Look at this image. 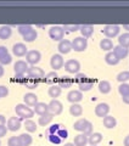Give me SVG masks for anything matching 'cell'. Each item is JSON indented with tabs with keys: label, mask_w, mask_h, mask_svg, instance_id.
<instances>
[{
	"label": "cell",
	"mask_w": 129,
	"mask_h": 146,
	"mask_svg": "<svg viewBox=\"0 0 129 146\" xmlns=\"http://www.w3.org/2000/svg\"><path fill=\"white\" fill-rule=\"evenodd\" d=\"M73 128H74V130L80 131V133H83L86 136H89L93 133V124H91V122H89L88 119H85V118L78 119L74 124H73Z\"/></svg>",
	"instance_id": "cell-1"
},
{
	"label": "cell",
	"mask_w": 129,
	"mask_h": 146,
	"mask_svg": "<svg viewBox=\"0 0 129 146\" xmlns=\"http://www.w3.org/2000/svg\"><path fill=\"white\" fill-rule=\"evenodd\" d=\"M15 111H16V115L20 118H22V119H31V118L34 116V111L25 104L16 105Z\"/></svg>",
	"instance_id": "cell-2"
},
{
	"label": "cell",
	"mask_w": 129,
	"mask_h": 146,
	"mask_svg": "<svg viewBox=\"0 0 129 146\" xmlns=\"http://www.w3.org/2000/svg\"><path fill=\"white\" fill-rule=\"evenodd\" d=\"M88 48V40L83 36H77L73 39L72 42V50H74L77 52H82Z\"/></svg>",
	"instance_id": "cell-3"
},
{
	"label": "cell",
	"mask_w": 129,
	"mask_h": 146,
	"mask_svg": "<svg viewBox=\"0 0 129 146\" xmlns=\"http://www.w3.org/2000/svg\"><path fill=\"white\" fill-rule=\"evenodd\" d=\"M63 35H64V31L62 27L60 26H54L49 29V36L55 42H61L63 40Z\"/></svg>",
	"instance_id": "cell-4"
},
{
	"label": "cell",
	"mask_w": 129,
	"mask_h": 146,
	"mask_svg": "<svg viewBox=\"0 0 129 146\" xmlns=\"http://www.w3.org/2000/svg\"><path fill=\"white\" fill-rule=\"evenodd\" d=\"M26 74H28L29 78H34V79H38V80L44 79V77H45L44 71L38 66H31Z\"/></svg>",
	"instance_id": "cell-5"
},
{
	"label": "cell",
	"mask_w": 129,
	"mask_h": 146,
	"mask_svg": "<svg viewBox=\"0 0 129 146\" xmlns=\"http://www.w3.org/2000/svg\"><path fill=\"white\" fill-rule=\"evenodd\" d=\"M64 70L71 74H77L80 71V63L77 60H68L67 62H64Z\"/></svg>",
	"instance_id": "cell-6"
},
{
	"label": "cell",
	"mask_w": 129,
	"mask_h": 146,
	"mask_svg": "<svg viewBox=\"0 0 129 146\" xmlns=\"http://www.w3.org/2000/svg\"><path fill=\"white\" fill-rule=\"evenodd\" d=\"M119 26H116V25H107L104 27L102 29V34L106 36V38L111 39V38H114V36H117L118 33H119Z\"/></svg>",
	"instance_id": "cell-7"
},
{
	"label": "cell",
	"mask_w": 129,
	"mask_h": 146,
	"mask_svg": "<svg viewBox=\"0 0 129 146\" xmlns=\"http://www.w3.org/2000/svg\"><path fill=\"white\" fill-rule=\"evenodd\" d=\"M40 58H41V54L38 50H31L26 55V62L32 66H37V63L40 61Z\"/></svg>",
	"instance_id": "cell-8"
},
{
	"label": "cell",
	"mask_w": 129,
	"mask_h": 146,
	"mask_svg": "<svg viewBox=\"0 0 129 146\" xmlns=\"http://www.w3.org/2000/svg\"><path fill=\"white\" fill-rule=\"evenodd\" d=\"M48 105H49V112L51 113V115H54V116L60 115V113L62 112V110H63L62 102L59 101V100H56V99H53Z\"/></svg>",
	"instance_id": "cell-9"
},
{
	"label": "cell",
	"mask_w": 129,
	"mask_h": 146,
	"mask_svg": "<svg viewBox=\"0 0 129 146\" xmlns=\"http://www.w3.org/2000/svg\"><path fill=\"white\" fill-rule=\"evenodd\" d=\"M50 66H51V68H54L55 72H56L57 70H60V68H62L64 66V61H63L62 55L61 54L53 55L51 60H50Z\"/></svg>",
	"instance_id": "cell-10"
},
{
	"label": "cell",
	"mask_w": 129,
	"mask_h": 146,
	"mask_svg": "<svg viewBox=\"0 0 129 146\" xmlns=\"http://www.w3.org/2000/svg\"><path fill=\"white\" fill-rule=\"evenodd\" d=\"M12 52L15 56L17 57H22V56H26L27 52H28V49L23 43H16L15 45L12 46Z\"/></svg>",
	"instance_id": "cell-11"
},
{
	"label": "cell",
	"mask_w": 129,
	"mask_h": 146,
	"mask_svg": "<svg viewBox=\"0 0 129 146\" xmlns=\"http://www.w3.org/2000/svg\"><path fill=\"white\" fill-rule=\"evenodd\" d=\"M6 127L9 130L11 131H17L21 128V118L18 117H10L6 122Z\"/></svg>",
	"instance_id": "cell-12"
},
{
	"label": "cell",
	"mask_w": 129,
	"mask_h": 146,
	"mask_svg": "<svg viewBox=\"0 0 129 146\" xmlns=\"http://www.w3.org/2000/svg\"><path fill=\"white\" fill-rule=\"evenodd\" d=\"M108 112H110V106L105 102H101L99 105H96L95 107V115L98 117L101 118H105L106 116H108Z\"/></svg>",
	"instance_id": "cell-13"
},
{
	"label": "cell",
	"mask_w": 129,
	"mask_h": 146,
	"mask_svg": "<svg viewBox=\"0 0 129 146\" xmlns=\"http://www.w3.org/2000/svg\"><path fill=\"white\" fill-rule=\"evenodd\" d=\"M28 68H29V66L26 61L18 60L15 63V66H13V71H15V74H26Z\"/></svg>",
	"instance_id": "cell-14"
},
{
	"label": "cell",
	"mask_w": 129,
	"mask_h": 146,
	"mask_svg": "<svg viewBox=\"0 0 129 146\" xmlns=\"http://www.w3.org/2000/svg\"><path fill=\"white\" fill-rule=\"evenodd\" d=\"M67 100L71 104H78L79 101L83 100V94L79 90H71L70 93L67 94Z\"/></svg>",
	"instance_id": "cell-15"
},
{
	"label": "cell",
	"mask_w": 129,
	"mask_h": 146,
	"mask_svg": "<svg viewBox=\"0 0 129 146\" xmlns=\"http://www.w3.org/2000/svg\"><path fill=\"white\" fill-rule=\"evenodd\" d=\"M59 51L60 54H62V55H66L68 52H71V50H72V42H70V40H67V39H63L61 40V42L59 43Z\"/></svg>",
	"instance_id": "cell-16"
},
{
	"label": "cell",
	"mask_w": 129,
	"mask_h": 146,
	"mask_svg": "<svg viewBox=\"0 0 129 146\" xmlns=\"http://www.w3.org/2000/svg\"><path fill=\"white\" fill-rule=\"evenodd\" d=\"M23 101H25V105H27V106H33V107L39 102L38 96L33 93H27L23 96Z\"/></svg>",
	"instance_id": "cell-17"
},
{
	"label": "cell",
	"mask_w": 129,
	"mask_h": 146,
	"mask_svg": "<svg viewBox=\"0 0 129 146\" xmlns=\"http://www.w3.org/2000/svg\"><path fill=\"white\" fill-rule=\"evenodd\" d=\"M33 111H34V113H37V115H39V116L47 115V113H49V105L45 102H38L34 106Z\"/></svg>",
	"instance_id": "cell-18"
},
{
	"label": "cell",
	"mask_w": 129,
	"mask_h": 146,
	"mask_svg": "<svg viewBox=\"0 0 129 146\" xmlns=\"http://www.w3.org/2000/svg\"><path fill=\"white\" fill-rule=\"evenodd\" d=\"M113 52L114 55L119 58V60H122V58H126L129 54V50L121 46V45H116V46H113Z\"/></svg>",
	"instance_id": "cell-19"
},
{
	"label": "cell",
	"mask_w": 129,
	"mask_h": 146,
	"mask_svg": "<svg viewBox=\"0 0 129 146\" xmlns=\"http://www.w3.org/2000/svg\"><path fill=\"white\" fill-rule=\"evenodd\" d=\"M80 33H82V36L83 38H90L91 35L94 33V26L91 25H82L80 26Z\"/></svg>",
	"instance_id": "cell-20"
},
{
	"label": "cell",
	"mask_w": 129,
	"mask_h": 146,
	"mask_svg": "<svg viewBox=\"0 0 129 146\" xmlns=\"http://www.w3.org/2000/svg\"><path fill=\"white\" fill-rule=\"evenodd\" d=\"M47 84H50V85H55L59 82V76H57V73L53 71V72H49L48 74H45L44 77V79H43Z\"/></svg>",
	"instance_id": "cell-21"
},
{
	"label": "cell",
	"mask_w": 129,
	"mask_h": 146,
	"mask_svg": "<svg viewBox=\"0 0 129 146\" xmlns=\"http://www.w3.org/2000/svg\"><path fill=\"white\" fill-rule=\"evenodd\" d=\"M105 61H106V63H107V65H110V66H116V65H118V62L121 61V60H119V58L116 56V55H114L113 51H111V52H107V54H106Z\"/></svg>",
	"instance_id": "cell-22"
},
{
	"label": "cell",
	"mask_w": 129,
	"mask_h": 146,
	"mask_svg": "<svg viewBox=\"0 0 129 146\" xmlns=\"http://www.w3.org/2000/svg\"><path fill=\"white\" fill-rule=\"evenodd\" d=\"M73 144L74 146H86L88 144V136L84 134H78L74 136V140H73Z\"/></svg>",
	"instance_id": "cell-23"
},
{
	"label": "cell",
	"mask_w": 129,
	"mask_h": 146,
	"mask_svg": "<svg viewBox=\"0 0 129 146\" xmlns=\"http://www.w3.org/2000/svg\"><path fill=\"white\" fill-rule=\"evenodd\" d=\"M102 141V134L101 133H91L88 136V143L90 145H99Z\"/></svg>",
	"instance_id": "cell-24"
},
{
	"label": "cell",
	"mask_w": 129,
	"mask_h": 146,
	"mask_svg": "<svg viewBox=\"0 0 129 146\" xmlns=\"http://www.w3.org/2000/svg\"><path fill=\"white\" fill-rule=\"evenodd\" d=\"M53 118H54V115H51V113L49 112V113H47V115L40 116L39 119H38V123H39V125H41V127H47V125H49L50 123H51Z\"/></svg>",
	"instance_id": "cell-25"
},
{
	"label": "cell",
	"mask_w": 129,
	"mask_h": 146,
	"mask_svg": "<svg viewBox=\"0 0 129 146\" xmlns=\"http://www.w3.org/2000/svg\"><path fill=\"white\" fill-rule=\"evenodd\" d=\"M11 34H12V29H11L10 26H3V27H0V39L6 40V39L10 38Z\"/></svg>",
	"instance_id": "cell-26"
},
{
	"label": "cell",
	"mask_w": 129,
	"mask_h": 146,
	"mask_svg": "<svg viewBox=\"0 0 129 146\" xmlns=\"http://www.w3.org/2000/svg\"><path fill=\"white\" fill-rule=\"evenodd\" d=\"M61 91H62V89L60 88L57 84H55V85H51V86L49 88L48 94H49V96H50V98L56 99V98H59L60 95H61Z\"/></svg>",
	"instance_id": "cell-27"
},
{
	"label": "cell",
	"mask_w": 129,
	"mask_h": 146,
	"mask_svg": "<svg viewBox=\"0 0 129 146\" xmlns=\"http://www.w3.org/2000/svg\"><path fill=\"white\" fill-rule=\"evenodd\" d=\"M117 125V121L116 118H114L113 116H106L104 118V127L107 128V129H112V128H114Z\"/></svg>",
	"instance_id": "cell-28"
},
{
	"label": "cell",
	"mask_w": 129,
	"mask_h": 146,
	"mask_svg": "<svg viewBox=\"0 0 129 146\" xmlns=\"http://www.w3.org/2000/svg\"><path fill=\"white\" fill-rule=\"evenodd\" d=\"M70 113L73 117H80L83 113V107L78 104H72L70 106Z\"/></svg>",
	"instance_id": "cell-29"
},
{
	"label": "cell",
	"mask_w": 129,
	"mask_h": 146,
	"mask_svg": "<svg viewBox=\"0 0 129 146\" xmlns=\"http://www.w3.org/2000/svg\"><path fill=\"white\" fill-rule=\"evenodd\" d=\"M111 83L107 80H101L99 83V90L101 94H108L110 91H111Z\"/></svg>",
	"instance_id": "cell-30"
},
{
	"label": "cell",
	"mask_w": 129,
	"mask_h": 146,
	"mask_svg": "<svg viewBox=\"0 0 129 146\" xmlns=\"http://www.w3.org/2000/svg\"><path fill=\"white\" fill-rule=\"evenodd\" d=\"M72 84H73V80L70 78V77H62V78H59V86L60 88H71L72 86Z\"/></svg>",
	"instance_id": "cell-31"
},
{
	"label": "cell",
	"mask_w": 129,
	"mask_h": 146,
	"mask_svg": "<svg viewBox=\"0 0 129 146\" xmlns=\"http://www.w3.org/2000/svg\"><path fill=\"white\" fill-rule=\"evenodd\" d=\"M100 48L104 50V51H110V50L113 49V43L111 39L108 38H105V39H101L100 42Z\"/></svg>",
	"instance_id": "cell-32"
},
{
	"label": "cell",
	"mask_w": 129,
	"mask_h": 146,
	"mask_svg": "<svg viewBox=\"0 0 129 146\" xmlns=\"http://www.w3.org/2000/svg\"><path fill=\"white\" fill-rule=\"evenodd\" d=\"M78 86H79V91H82V93H83V91H89L94 86V80L88 78L85 82H83V83L79 84Z\"/></svg>",
	"instance_id": "cell-33"
},
{
	"label": "cell",
	"mask_w": 129,
	"mask_h": 146,
	"mask_svg": "<svg viewBox=\"0 0 129 146\" xmlns=\"http://www.w3.org/2000/svg\"><path fill=\"white\" fill-rule=\"evenodd\" d=\"M118 45L128 49L129 48V33H123L118 36Z\"/></svg>",
	"instance_id": "cell-34"
},
{
	"label": "cell",
	"mask_w": 129,
	"mask_h": 146,
	"mask_svg": "<svg viewBox=\"0 0 129 146\" xmlns=\"http://www.w3.org/2000/svg\"><path fill=\"white\" fill-rule=\"evenodd\" d=\"M25 128H26V130L28 131V133H34V131H37V129H38L37 123L34 121H32V119H26Z\"/></svg>",
	"instance_id": "cell-35"
},
{
	"label": "cell",
	"mask_w": 129,
	"mask_h": 146,
	"mask_svg": "<svg viewBox=\"0 0 129 146\" xmlns=\"http://www.w3.org/2000/svg\"><path fill=\"white\" fill-rule=\"evenodd\" d=\"M20 141H21V145L22 146H29L32 144V141H33V139H32V136L29 134H27V133H23V134H21L20 136Z\"/></svg>",
	"instance_id": "cell-36"
},
{
	"label": "cell",
	"mask_w": 129,
	"mask_h": 146,
	"mask_svg": "<svg viewBox=\"0 0 129 146\" xmlns=\"http://www.w3.org/2000/svg\"><path fill=\"white\" fill-rule=\"evenodd\" d=\"M32 31H34V28L31 25H21V26H18V33H20L22 36H25L26 34L31 33Z\"/></svg>",
	"instance_id": "cell-37"
},
{
	"label": "cell",
	"mask_w": 129,
	"mask_h": 146,
	"mask_svg": "<svg viewBox=\"0 0 129 146\" xmlns=\"http://www.w3.org/2000/svg\"><path fill=\"white\" fill-rule=\"evenodd\" d=\"M38 83H39L38 79L27 78L26 82H25V85H26V88H28V89H35L37 86H38Z\"/></svg>",
	"instance_id": "cell-38"
},
{
	"label": "cell",
	"mask_w": 129,
	"mask_h": 146,
	"mask_svg": "<svg viewBox=\"0 0 129 146\" xmlns=\"http://www.w3.org/2000/svg\"><path fill=\"white\" fill-rule=\"evenodd\" d=\"M118 93L121 94V96H127L129 94V84L128 83H121V85L118 86Z\"/></svg>",
	"instance_id": "cell-39"
},
{
	"label": "cell",
	"mask_w": 129,
	"mask_h": 146,
	"mask_svg": "<svg viewBox=\"0 0 129 146\" xmlns=\"http://www.w3.org/2000/svg\"><path fill=\"white\" fill-rule=\"evenodd\" d=\"M37 36H38V33H37V31L34 29V31H32L31 33L26 34L23 36V40H25L26 43H32V42H34V40L37 39Z\"/></svg>",
	"instance_id": "cell-40"
},
{
	"label": "cell",
	"mask_w": 129,
	"mask_h": 146,
	"mask_svg": "<svg viewBox=\"0 0 129 146\" xmlns=\"http://www.w3.org/2000/svg\"><path fill=\"white\" fill-rule=\"evenodd\" d=\"M117 80L119 83H126L129 80V71H123L117 76Z\"/></svg>",
	"instance_id": "cell-41"
},
{
	"label": "cell",
	"mask_w": 129,
	"mask_h": 146,
	"mask_svg": "<svg viewBox=\"0 0 129 146\" xmlns=\"http://www.w3.org/2000/svg\"><path fill=\"white\" fill-rule=\"evenodd\" d=\"M62 127V124H59V123H55V124H53L51 127H49L48 128V130H47V135H50V134H56L59 129Z\"/></svg>",
	"instance_id": "cell-42"
},
{
	"label": "cell",
	"mask_w": 129,
	"mask_h": 146,
	"mask_svg": "<svg viewBox=\"0 0 129 146\" xmlns=\"http://www.w3.org/2000/svg\"><path fill=\"white\" fill-rule=\"evenodd\" d=\"M48 140L50 141L51 144H54V145H59V144H61V138L57 135V134H50V135H48Z\"/></svg>",
	"instance_id": "cell-43"
},
{
	"label": "cell",
	"mask_w": 129,
	"mask_h": 146,
	"mask_svg": "<svg viewBox=\"0 0 129 146\" xmlns=\"http://www.w3.org/2000/svg\"><path fill=\"white\" fill-rule=\"evenodd\" d=\"M7 146H22L18 136H11L7 141Z\"/></svg>",
	"instance_id": "cell-44"
},
{
	"label": "cell",
	"mask_w": 129,
	"mask_h": 146,
	"mask_svg": "<svg viewBox=\"0 0 129 146\" xmlns=\"http://www.w3.org/2000/svg\"><path fill=\"white\" fill-rule=\"evenodd\" d=\"M11 61H12V57H11L10 54H6L5 56L0 57V65H1V66H4V65H10Z\"/></svg>",
	"instance_id": "cell-45"
},
{
	"label": "cell",
	"mask_w": 129,
	"mask_h": 146,
	"mask_svg": "<svg viewBox=\"0 0 129 146\" xmlns=\"http://www.w3.org/2000/svg\"><path fill=\"white\" fill-rule=\"evenodd\" d=\"M86 79H88V77H86L84 73H77V74H76V78H74V82H76L78 85H79V84L83 83V82H85Z\"/></svg>",
	"instance_id": "cell-46"
},
{
	"label": "cell",
	"mask_w": 129,
	"mask_h": 146,
	"mask_svg": "<svg viewBox=\"0 0 129 146\" xmlns=\"http://www.w3.org/2000/svg\"><path fill=\"white\" fill-rule=\"evenodd\" d=\"M63 31H67V32H77L80 29V26L78 25H64L63 27Z\"/></svg>",
	"instance_id": "cell-47"
},
{
	"label": "cell",
	"mask_w": 129,
	"mask_h": 146,
	"mask_svg": "<svg viewBox=\"0 0 129 146\" xmlns=\"http://www.w3.org/2000/svg\"><path fill=\"white\" fill-rule=\"evenodd\" d=\"M56 134L60 136V138H61V140H63V139H67V138H68V130H67V129H66V128H64L63 125H62L61 128H60L59 131H57Z\"/></svg>",
	"instance_id": "cell-48"
},
{
	"label": "cell",
	"mask_w": 129,
	"mask_h": 146,
	"mask_svg": "<svg viewBox=\"0 0 129 146\" xmlns=\"http://www.w3.org/2000/svg\"><path fill=\"white\" fill-rule=\"evenodd\" d=\"M7 95H9V89H7V86L0 85V96H1V98H6Z\"/></svg>",
	"instance_id": "cell-49"
},
{
	"label": "cell",
	"mask_w": 129,
	"mask_h": 146,
	"mask_svg": "<svg viewBox=\"0 0 129 146\" xmlns=\"http://www.w3.org/2000/svg\"><path fill=\"white\" fill-rule=\"evenodd\" d=\"M26 74H16L15 76V79L16 82H18V83H23L25 84V82H26Z\"/></svg>",
	"instance_id": "cell-50"
},
{
	"label": "cell",
	"mask_w": 129,
	"mask_h": 146,
	"mask_svg": "<svg viewBox=\"0 0 129 146\" xmlns=\"http://www.w3.org/2000/svg\"><path fill=\"white\" fill-rule=\"evenodd\" d=\"M7 127H5V125H1L0 127V138H3V136H5L6 135V133H7Z\"/></svg>",
	"instance_id": "cell-51"
},
{
	"label": "cell",
	"mask_w": 129,
	"mask_h": 146,
	"mask_svg": "<svg viewBox=\"0 0 129 146\" xmlns=\"http://www.w3.org/2000/svg\"><path fill=\"white\" fill-rule=\"evenodd\" d=\"M6 54H9V51H7L6 46H4V45H0V57L5 56Z\"/></svg>",
	"instance_id": "cell-52"
},
{
	"label": "cell",
	"mask_w": 129,
	"mask_h": 146,
	"mask_svg": "<svg viewBox=\"0 0 129 146\" xmlns=\"http://www.w3.org/2000/svg\"><path fill=\"white\" fill-rule=\"evenodd\" d=\"M6 124V118L4 117L3 115H0V127L1 125H5Z\"/></svg>",
	"instance_id": "cell-53"
},
{
	"label": "cell",
	"mask_w": 129,
	"mask_h": 146,
	"mask_svg": "<svg viewBox=\"0 0 129 146\" xmlns=\"http://www.w3.org/2000/svg\"><path fill=\"white\" fill-rule=\"evenodd\" d=\"M122 100H123V102H124V104L129 105V94L127 95V96H123V98H122Z\"/></svg>",
	"instance_id": "cell-54"
},
{
	"label": "cell",
	"mask_w": 129,
	"mask_h": 146,
	"mask_svg": "<svg viewBox=\"0 0 129 146\" xmlns=\"http://www.w3.org/2000/svg\"><path fill=\"white\" fill-rule=\"evenodd\" d=\"M124 146H129V135H127L124 139Z\"/></svg>",
	"instance_id": "cell-55"
},
{
	"label": "cell",
	"mask_w": 129,
	"mask_h": 146,
	"mask_svg": "<svg viewBox=\"0 0 129 146\" xmlns=\"http://www.w3.org/2000/svg\"><path fill=\"white\" fill-rule=\"evenodd\" d=\"M4 76V67L0 65V78H1V77Z\"/></svg>",
	"instance_id": "cell-56"
},
{
	"label": "cell",
	"mask_w": 129,
	"mask_h": 146,
	"mask_svg": "<svg viewBox=\"0 0 129 146\" xmlns=\"http://www.w3.org/2000/svg\"><path fill=\"white\" fill-rule=\"evenodd\" d=\"M123 28H124V29H127V31H128V33H129V25H123Z\"/></svg>",
	"instance_id": "cell-57"
},
{
	"label": "cell",
	"mask_w": 129,
	"mask_h": 146,
	"mask_svg": "<svg viewBox=\"0 0 129 146\" xmlns=\"http://www.w3.org/2000/svg\"><path fill=\"white\" fill-rule=\"evenodd\" d=\"M63 146H74V144L73 143H67V144H64Z\"/></svg>",
	"instance_id": "cell-58"
},
{
	"label": "cell",
	"mask_w": 129,
	"mask_h": 146,
	"mask_svg": "<svg viewBox=\"0 0 129 146\" xmlns=\"http://www.w3.org/2000/svg\"><path fill=\"white\" fill-rule=\"evenodd\" d=\"M90 146H98V145H90Z\"/></svg>",
	"instance_id": "cell-59"
},
{
	"label": "cell",
	"mask_w": 129,
	"mask_h": 146,
	"mask_svg": "<svg viewBox=\"0 0 129 146\" xmlns=\"http://www.w3.org/2000/svg\"><path fill=\"white\" fill-rule=\"evenodd\" d=\"M0 145H1V141H0Z\"/></svg>",
	"instance_id": "cell-60"
},
{
	"label": "cell",
	"mask_w": 129,
	"mask_h": 146,
	"mask_svg": "<svg viewBox=\"0 0 129 146\" xmlns=\"http://www.w3.org/2000/svg\"><path fill=\"white\" fill-rule=\"evenodd\" d=\"M0 99H1V96H0Z\"/></svg>",
	"instance_id": "cell-61"
}]
</instances>
